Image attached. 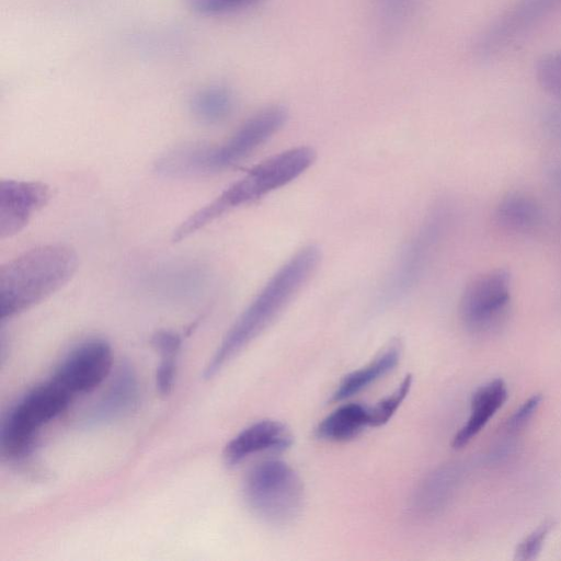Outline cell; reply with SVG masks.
<instances>
[{
	"mask_svg": "<svg viewBox=\"0 0 561 561\" xmlns=\"http://www.w3.org/2000/svg\"><path fill=\"white\" fill-rule=\"evenodd\" d=\"M257 0H186L197 13L217 15L244 9Z\"/></svg>",
	"mask_w": 561,
	"mask_h": 561,
	"instance_id": "d4e9b609",
	"label": "cell"
},
{
	"mask_svg": "<svg viewBox=\"0 0 561 561\" xmlns=\"http://www.w3.org/2000/svg\"><path fill=\"white\" fill-rule=\"evenodd\" d=\"M78 255L66 244L35 247L0 267V318L10 319L43 301L72 277Z\"/></svg>",
	"mask_w": 561,
	"mask_h": 561,
	"instance_id": "7a4b0ae2",
	"label": "cell"
},
{
	"mask_svg": "<svg viewBox=\"0 0 561 561\" xmlns=\"http://www.w3.org/2000/svg\"><path fill=\"white\" fill-rule=\"evenodd\" d=\"M446 213L433 210L403 247L382 288V298L392 301L409 293L421 278L445 229Z\"/></svg>",
	"mask_w": 561,
	"mask_h": 561,
	"instance_id": "ba28073f",
	"label": "cell"
},
{
	"mask_svg": "<svg viewBox=\"0 0 561 561\" xmlns=\"http://www.w3.org/2000/svg\"><path fill=\"white\" fill-rule=\"evenodd\" d=\"M113 353L101 339L82 342L61 360L51 379L72 397L90 392L111 374Z\"/></svg>",
	"mask_w": 561,
	"mask_h": 561,
	"instance_id": "30bf717a",
	"label": "cell"
},
{
	"mask_svg": "<svg viewBox=\"0 0 561 561\" xmlns=\"http://www.w3.org/2000/svg\"><path fill=\"white\" fill-rule=\"evenodd\" d=\"M507 389L502 379H494L481 386L471 398L470 415L453 438L451 446L460 449L470 443L503 405Z\"/></svg>",
	"mask_w": 561,
	"mask_h": 561,
	"instance_id": "5bb4252c",
	"label": "cell"
},
{
	"mask_svg": "<svg viewBox=\"0 0 561 561\" xmlns=\"http://www.w3.org/2000/svg\"><path fill=\"white\" fill-rule=\"evenodd\" d=\"M512 277L505 268H494L474 276L459 301V318L471 334L489 336L506 323L511 311Z\"/></svg>",
	"mask_w": 561,
	"mask_h": 561,
	"instance_id": "52a82bcc",
	"label": "cell"
},
{
	"mask_svg": "<svg viewBox=\"0 0 561 561\" xmlns=\"http://www.w3.org/2000/svg\"><path fill=\"white\" fill-rule=\"evenodd\" d=\"M161 359L156 373V386L158 391L165 396L171 392L176 376V360L180 351H158Z\"/></svg>",
	"mask_w": 561,
	"mask_h": 561,
	"instance_id": "603a6c76",
	"label": "cell"
},
{
	"mask_svg": "<svg viewBox=\"0 0 561 561\" xmlns=\"http://www.w3.org/2000/svg\"><path fill=\"white\" fill-rule=\"evenodd\" d=\"M291 442L293 436L283 423L259 421L243 428L226 445L224 460L228 466H236L257 453L284 450Z\"/></svg>",
	"mask_w": 561,
	"mask_h": 561,
	"instance_id": "7c38bea8",
	"label": "cell"
},
{
	"mask_svg": "<svg viewBox=\"0 0 561 561\" xmlns=\"http://www.w3.org/2000/svg\"><path fill=\"white\" fill-rule=\"evenodd\" d=\"M139 401V386L135 370L122 364L102 398L88 414L90 424H104L133 412Z\"/></svg>",
	"mask_w": 561,
	"mask_h": 561,
	"instance_id": "4fadbf2b",
	"label": "cell"
},
{
	"mask_svg": "<svg viewBox=\"0 0 561 561\" xmlns=\"http://www.w3.org/2000/svg\"><path fill=\"white\" fill-rule=\"evenodd\" d=\"M243 494L251 511L261 519L284 525L300 512L304 486L291 467L279 460H265L247 474Z\"/></svg>",
	"mask_w": 561,
	"mask_h": 561,
	"instance_id": "8992f818",
	"label": "cell"
},
{
	"mask_svg": "<svg viewBox=\"0 0 561 561\" xmlns=\"http://www.w3.org/2000/svg\"><path fill=\"white\" fill-rule=\"evenodd\" d=\"M72 398L53 379L30 390L2 422V454L10 459H20L28 455L39 430L60 415Z\"/></svg>",
	"mask_w": 561,
	"mask_h": 561,
	"instance_id": "5b68a950",
	"label": "cell"
},
{
	"mask_svg": "<svg viewBox=\"0 0 561 561\" xmlns=\"http://www.w3.org/2000/svg\"><path fill=\"white\" fill-rule=\"evenodd\" d=\"M419 2L420 0H378L382 26L390 31L400 28L413 15Z\"/></svg>",
	"mask_w": 561,
	"mask_h": 561,
	"instance_id": "44dd1931",
	"label": "cell"
},
{
	"mask_svg": "<svg viewBox=\"0 0 561 561\" xmlns=\"http://www.w3.org/2000/svg\"><path fill=\"white\" fill-rule=\"evenodd\" d=\"M455 467H444L433 472L419 488L413 500L420 513L432 514L440 510L448 501L457 482Z\"/></svg>",
	"mask_w": 561,
	"mask_h": 561,
	"instance_id": "ac0fdd59",
	"label": "cell"
},
{
	"mask_svg": "<svg viewBox=\"0 0 561 561\" xmlns=\"http://www.w3.org/2000/svg\"><path fill=\"white\" fill-rule=\"evenodd\" d=\"M320 260V249L309 244L293 254L274 273L229 329L207 364L204 378L210 379L217 375L271 324L309 280Z\"/></svg>",
	"mask_w": 561,
	"mask_h": 561,
	"instance_id": "6da1fadb",
	"label": "cell"
},
{
	"mask_svg": "<svg viewBox=\"0 0 561 561\" xmlns=\"http://www.w3.org/2000/svg\"><path fill=\"white\" fill-rule=\"evenodd\" d=\"M541 402V396L539 393L528 398L507 420V430L517 431L522 428L537 411Z\"/></svg>",
	"mask_w": 561,
	"mask_h": 561,
	"instance_id": "484cf974",
	"label": "cell"
},
{
	"mask_svg": "<svg viewBox=\"0 0 561 561\" xmlns=\"http://www.w3.org/2000/svg\"><path fill=\"white\" fill-rule=\"evenodd\" d=\"M541 218L540 205L522 192L506 194L495 209L496 224L511 232H530L540 225Z\"/></svg>",
	"mask_w": 561,
	"mask_h": 561,
	"instance_id": "9a60e30c",
	"label": "cell"
},
{
	"mask_svg": "<svg viewBox=\"0 0 561 561\" xmlns=\"http://www.w3.org/2000/svg\"><path fill=\"white\" fill-rule=\"evenodd\" d=\"M49 198V187L38 181L2 180L0 182V237L19 233Z\"/></svg>",
	"mask_w": 561,
	"mask_h": 561,
	"instance_id": "8fae6325",
	"label": "cell"
},
{
	"mask_svg": "<svg viewBox=\"0 0 561 561\" xmlns=\"http://www.w3.org/2000/svg\"><path fill=\"white\" fill-rule=\"evenodd\" d=\"M553 527L551 520L542 523L537 529L530 533L519 542L515 551V558L518 560H533L540 552L546 538Z\"/></svg>",
	"mask_w": 561,
	"mask_h": 561,
	"instance_id": "cb8c5ba5",
	"label": "cell"
},
{
	"mask_svg": "<svg viewBox=\"0 0 561 561\" xmlns=\"http://www.w3.org/2000/svg\"><path fill=\"white\" fill-rule=\"evenodd\" d=\"M536 78L546 92L561 100V51L546 55L537 62Z\"/></svg>",
	"mask_w": 561,
	"mask_h": 561,
	"instance_id": "7402d4cb",
	"label": "cell"
},
{
	"mask_svg": "<svg viewBox=\"0 0 561 561\" xmlns=\"http://www.w3.org/2000/svg\"><path fill=\"white\" fill-rule=\"evenodd\" d=\"M411 386L412 377L411 375H407L391 394L369 408L370 426L376 427L386 424L407 398Z\"/></svg>",
	"mask_w": 561,
	"mask_h": 561,
	"instance_id": "ffe728a7",
	"label": "cell"
},
{
	"mask_svg": "<svg viewBox=\"0 0 561 561\" xmlns=\"http://www.w3.org/2000/svg\"><path fill=\"white\" fill-rule=\"evenodd\" d=\"M399 359V347L390 345L373 362L346 375L333 393L332 399L341 401L360 392L370 383L391 371L397 366Z\"/></svg>",
	"mask_w": 561,
	"mask_h": 561,
	"instance_id": "e0dca14e",
	"label": "cell"
},
{
	"mask_svg": "<svg viewBox=\"0 0 561 561\" xmlns=\"http://www.w3.org/2000/svg\"><path fill=\"white\" fill-rule=\"evenodd\" d=\"M286 119L287 111L283 106L265 107L249 117L220 144H183L176 154V167L186 179L206 176L225 170L266 142L284 126Z\"/></svg>",
	"mask_w": 561,
	"mask_h": 561,
	"instance_id": "277c9868",
	"label": "cell"
},
{
	"mask_svg": "<svg viewBox=\"0 0 561 561\" xmlns=\"http://www.w3.org/2000/svg\"><path fill=\"white\" fill-rule=\"evenodd\" d=\"M314 158L312 148L299 146L263 160L182 221L173 231L172 240L179 242L186 239L224 214L288 184L301 175Z\"/></svg>",
	"mask_w": 561,
	"mask_h": 561,
	"instance_id": "3957f363",
	"label": "cell"
},
{
	"mask_svg": "<svg viewBox=\"0 0 561 561\" xmlns=\"http://www.w3.org/2000/svg\"><path fill=\"white\" fill-rule=\"evenodd\" d=\"M560 4L561 0H518L479 37L477 54L482 58L500 54L528 34Z\"/></svg>",
	"mask_w": 561,
	"mask_h": 561,
	"instance_id": "9c48e42d",
	"label": "cell"
},
{
	"mask_svg": "<svg viewBox=\"0 0 561 561\" xmlns=\"http://www.w3.org/2000/svg\"><path fill=\"white\" fill-rule=\"evenodd\" d=\"M233 96L225 87L213 85L196 92L191 100L194 116L206 124L225 121L232 112Z\"/></svg>",
	"mask_w": 561,
	"mask_h": 561,
	"instance_id": "d6986e66",
	"label": "cell"
},
{
	"mask_svg": "<svg viewBox=\"0 0 561 561\" xmlns=\"http://www.w3.org/2000/svg\"><path fill=\"white\" fill-rule=\"evenodd\" d=\"M370 426L369 408L358 403L339 407L324 417L316 428L319 438L329 442H346Z\"/></svg>",
	"mask_w": 561,
	"mask_h": 561,
	"instance_id": "2e32d148",
	"label": "cell"
}]
</instances>
